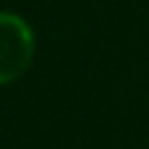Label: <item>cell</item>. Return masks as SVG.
<instances>
[{
    "label": "cell",
    "mask_w": 149,
    "mask_h": 149,
    "mask_svg": "<svg viewBox=\"0 0 149 149\" xmlns=\"http://www.w3.org/2000/svg\"><path fill=\"white\" fill-rule=\"evenodd\" d=\"M34 58L31 26L16 16L0 10V86L13 84L26 73Z\"/></svg>",
    "instance_id": "6da1fadb"
}]
</instances>
